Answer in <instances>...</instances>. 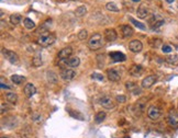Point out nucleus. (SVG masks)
Masks as SVG:
<instances>
[{"label":"nucleus","instance_id":"1","mask_svg":"<svg viewBox=\"0 0 178 138\" xmlns=\"http://www.w3.org/2000/svg\"><path fill=\"white\" fill-rule=\"evenodd\" d=\"M103 45V37L99 33H95L88 41V47L91 50H97L102 47Z\"/></svg>","mask_w":178,"mask_h":138},{"label":"nucleus","instance_id":"2","mask_svg":"<svg viewBox=\"0 0 178 138\" xmlns=\"http://www.w3.org/2000/svg\"><path fill=\"white\" fill-rule=\"evenodd\" d=\"M56 41V36L52 33H47L46 34H42L39 39H37V44L42 46V47H49L51 45H53Z\"/></svg>","mask_w":178,"mask_h":138},{"label":"nucleus","instance_id":"3","mask_svg":"<svg viewBox=\"0 0 178 138\" xmlns=\"http://www.w3.org/2000/svg\"><path fill=\"white\" fill-rule=\"evenodd\" d=\"M148 22H150V25H151V29L153 30H157L158 27H160L163 24L165 23V20L160 15L158 14H153L152 18L148 19Z\"/></svg>","mask_w":178,"mask_h":138},{"label":"nucleus","instance_id":"4","mask_svg":"<svg viewBox=\"0 0 178 138\" xmlns=\"http://www.w3.org/2000/svg\"><path fill=\"white\" fill-rule=\"evenodd\" d=\"M99 103L102 107H105L107 110H111V109H114L115 106V103H114L113 99L109 97V95H102L99 100Z\"/></svg>","mask_w":178,"mask_h":138},{"label":"nucleus","instance_id":"5","mask_svg":"<svg viewBox=\"0 0 178 138\" xmlns=\"http://www.w3.org/2000/svg\"><path fill=\"white\" fill-rule=\"evenodd\" d=\"M59 76L61 78L65 81H72L76 77V71L73 69H69V68H63L61 72H59Z\"/></svg>","mask_w":178,"mask_h":138},{"label":"nucleus","instance_id":"6","mask_svg":"<svg viewBox=\"0 0 178 138\" xmlns=\"http://www.w3.org/2000/svg\"><path fill=\"white\" fill-rule=\"evenodd\" d=\"M167 123L170 127L178 128V113L175 110H170L167 116Z\"/></svg>","mask_w":178,"mask_h":138},{"label":"nucleus","instance_id":"7","mask_svg":"<svg viewBox=\"0 0 178 138\" xmlns=\"http://www.w3.org/2000/svg\"><path fill=\"white\" fill-rule=\"evenodd\" d=\"M160 114H162V111H160V107L156 106V105H151L147 109V116L153 120H158Z\"/></svg>","mask_w":178,"mask_h":138},{"label":"nucleus","instance_id":"8","mask_svg":"<svg viewBox=\"0 0 178 138\" xmlns=\"http://www.w3.org/2000/svg\"><path fill=\"white\" fill-rule=\"evenodd\" d=\"M2 54H4V56L6 57V59H8L11 64H18L19 62V57L18 55L12 52V50H10V49H2Z\"/></svg>","mask_w":178,"mask_h":138},{"label":"nucleus","instance_id":"9","mask_svg":"<svg viewBox=\"0 0 178 138\" xmlns=\"http://www.w3.org/2000/svg\"><path fill=\"white\" fill-rule=\"evenodd\" d=\"M156 81H157V76H155V75H151V76L145 77L142 80V88L143 89H150Z\"/></svg>","mask_w":178,"mask_h":138},{"label":"nucleus","instance_id":"10","mask_svg":"<svg viewBox=\"0 0 178 138\" xmlns=\"http://www.w3.org/2000/svg\"><path fill=\"white\" fill-rule=\"evenodd\" d=\"M145 102H146V99H140V100H137L136 102L134 103V105H133V112H134L135 114H137V115H141L142 113L144 112Z\"/></svg>","mask_w":178,"mask_h":138},{"label":"nucleus","instance_id":"11","mask_svg":"<svg viewBox=\"0 0 178 138\" xmlns=\"http://www.w3.org/2000/svg\"><path fill=\"white\" fill-rule=\"evenodd\" d=\"M107 77L109 78V80L117 82V81L121 79V72L119 71L118 69H115V68H111V69L107 70Z\"/></svg>","mask_w":178,"mask_h":138},{"label":"nucleus","instance_id":"12","mask_svg":"<svg viewBox=\"0 0 178 138\" xmlns=\"http://www.w3.org/2000/svg\"><path fill=\"white\" fill-rule=\"evenodd\" d=\"M136 15L137 18L140 19H146L148 15H151V10L150 8L145 5H142L139 7V9L136 11Z\"/></svg>","mask_w":178,"mask_h":138},{"label":"nucleus","instance_id":"13","mask_svg":"<svg viewBox=\"0 0 178 138\" xmlns=\"http://www.w3.org/2000/svg\"><path fill=\"white\" fill-rule=\"evenodd\" d=\"M72 54H73L72 47H64L63 49L59 50L57 57L59 58V60H67L69 57H72Z\"/></svg>","mask_w":178,"mask_h":138},{"label":"nucleus","instance_id":"14","mask_svg":"<svg viewBox=\"0 0 178 138\" xmlns=\"http://www.w3.org/2000/svg\"><path fill=\"white\" fill-rule=\"evenodd\" d=\"M129 48H130V50H131L132 53H140L142 49H143V44H142L141 41L133 40L130 42Z\"/></svg>","mask_w":178,"mask_h":138},{"label":"nucleus","instance_id":"15","mask_svg":"<svg viewBox=\"0 0 178 138\" xmlns=\"http://www.w3.org/2000/svg\"><path fill=\"white\" fill-rule=\"evenodd\" d=\"M23 92L27 95V98H32L34 94L37 93V88L33 83H27L24 85V89H23Z\"/></svg>","mask_w":178,"mask_h":138},{"label":"nucleus","instance_id":"16","mask_svg":"<svg viewBox=\"0 0 178 138\" xmlns=\"http://www.w3.org/2000/svg\"><path fill=\"white\" fill-rule=\"evenodd\" d=\"M111 60L113 62H124L127 57L123 53H120V52H112V53L109 54Z\"/></svg>","mask_w":178,"mask_h":138},{"label":"nucleus","instance_id":"17","mask_svg":"<svg viewBox=\"0 0 178 138\" xmlns=\"http://www.w3.org/2000/svg\"><path fill=\"white\" fill-rule=\"evenodd\" d=\"M117 37H118V34L114 29H107L105 31V39L107 42H113L117 40Z\"/></svg>","mask_w":178,"mask_h":138},{"label":"nucleus","instance_id":"18","mask_svg":"<svg viewBox=\"0 0 178 138\" xmlns=\"http://www.w3.org/2000/svg\"><path fill=\"white\" fill-rule=\"evenodd\" d=\"M143 72V67L141 65H133L129 69V74L132 77H140Z\"/></svg>","mask_w":178,"mask_h":138},{"label":"nucleus","instance_id":"19","mask_svg":"<svg viewBox=\"0 0 178 138\" xmlns=\"http://www.w3.org/2000/svg\"><path fill=\"white\" fill-rule=\"evenodd\" d=\"M65 62V65L67 67H70V68H76V67L79 66V64H80V59L76 56H74V57H69L67 60H64Z\"/></svg>","mask_w":178,"mask_h":138},{"label":"nucleus","instance_id":"20","mask_svg":"<svg viewBox=\"0 0 178 138\" xmlns=\"http://www.w3.org/2000/svg\"><path fill=\"white\" fill-rule=\"evenodd\" d=\"M121 32H122V36L124 39H129L134 34V30L130 25H123L121 27Z\"/></svg>","mask_w":178,"mask_h":138},{"label":"nucleus","instance_id":"21","mask_svg":"<svg viewBox=\"0 0 178 138\" xmlns=\"http://www.w3.org/2000/svg\"><path fill=\"white\" fill-rule=\"evenodd\" d=\"M125 87L129 91H131L132 93H136V92H140V89L137 88V85L135 82H132V81H128L125 83Z\"/></svg>","mask_w":178,"mask_h":138},{"label":"nucleus","instance_id":"22","mask_svg":"<svg viewBox=\"0 0 178 138\" xmlns=\"http://www.w3.org/2000/svg\"><path fill=\"white\" fill-rule=\"evenodd\" d=\"M6 100H7L9 103L15 104L17 101H18V95L14 93V92H9V93L6 94Z\"/></svg>","mask_w":178,"mask_h":138},{"label":"nucleus","instance_id":"23","mask_svg":"<svg viewBox=\"0 0 178 138\" xmlns=\"http://www.w3.org/2000/svg\"><path fill=\"white\" fill-rule=\"evenodd\" d=\"M46 76H47V80H49L50 83H56L57 80H58V77L54 71H47Z\"/></svg>","mask_w":178,"mask_h":138},{"label":"nucleus","instance_id":"24","mask_svg":"<svg viewBox=\"0 0 178 138\" xmlns=\"http://www.w3.org/2000/svg\"><path fill=\"white\" fill-rule=\"evenodd\" d=\"M43 64V62H42V56L40 53H37L34 55V57H33L32 59V65L34 67H40Z\"/></svg>","mask_w":178,"mask_h":138},{"label":"nucleus","instance_id":"25","mask_svg":"<svg viewBox=\"0 0 178 138\" xmlns=\"http://www.w3.org/2000/svg\"><path fill=\"white\" fill-rule=\"evenodd\" d=\"M24 80H25V77L23 76H19V75H12L11 76V81L14 85H21L22 82H24Z\"/></svg>","mask_w":178,"mask_h":138},{"label":"nucleus","instance_id":"26","mask_svg":"<svg viewBox=\"0 0 178 138\" xmlns=\"http://www.w3.org/2000/svg\"><path fill=\"white\" fill-rule=\"evenodd\" d=\"M23 25H24V27L27 29V30H33V29L35 27V23L33 22L31 19L25 18L23 20Z\"/></svg>","mask_w":178,"mask_h":138},{"label":"nucleus","instance_id":"27","mask_svg":"<svg viewBox=\"0 0 178 138\" xmlns=\"http://www.w3.org/2000/svg\"><path fill=\"white\" fill-rule=\"evenodd\" d=\"M21 20H22V18H21V15L18 13H14L12 14V15H10V22H11V24H13V25L19 24V23L21 22Z\"/></svg>","mask_w":178,"mask_h":138},{"label":"nucleus","instance_id":"28","mask_svg":"<svg viewBox=\"0 0 178 138\" xmlns=\"http://www.w3.org/2000/svg\"><path fill=\"white\" fill-rule=\"evenodd\" d=\"M86 13H87V8L85 7V6H80V7H78L77 9L75 10V14H76V17H79V18L84 17Z\"/></svg>","mask_w":178,"mask_h":138},{"label":"nucleus","instance_id":"29","mask_svg":"<svg viewBox=\"0 0 178 138\" xmlns=\"http://www.w3.org/2000/svg\"><path fill=\"white\" fill-rule=\"evenodd\" d=\"M166 62H168L170 65H177L178 64V56L177 55H169L165 58Z\"/></svg>","mask_w":178,"mask_h":138},{"label":"nucleus","instance_id":"30","mask_svg":"<svg viewBox=\"0 0 178 138\" xmlns=\"http://www.w3.org/2000/svg\"><path fill=\"white\" fill-rule=\"evenodd\" d=\"M106 116H107L106 115V112H102V111L98 112L96 114V116H95V122H96L97 124H100L102 120H105Z\"/></svg>","mask_w":178,"mask_h":138},{"label":"nucleus","instance_id":"31","mask_svg":"<svg viewBox=\"0 0 178 138\" xmlns=\"http://www.w3.org/2000/svg\"><path fill=\"white\" fill-rule=\"evenodd\" d=\"M106 9L109 10V11H112V12H119V7L114 2H108L106 5Z\"/></svg>","mask_w":178,"mask_h":138},{"label":"nucleus","instance_id":"32","mask_svg":"<svg viewBox=\"0 0 178 138\" xmlns=\"http://www.w3.org/2000/svg\"><path fill=\"white\" fill-rule=\"evenodd\" d=\"M129 20H130V22L133 23L135 27H137V29H140V30H142V31H145L146 30V27L143 24V23L139 22V21H136V20H134L133 18H129Z\"/></svg>","mask_w":178,"mask_h":138},{"label":"nucleus","instance_id":"33","mask_svg":"<svg viewBox=\"0 0 178 138\" xmlns=\"http://www.w3.org/2000/svg\"><path fill=\"white\" fill-rule=\"evenodd\" d=\"M173 50H174V47L172 45H169V44L162 45V52L164 54H169V53H172Z\"/></svg>","mask_w":178,"mask_h":138},{"label":"nucleus","instance_id":"34","mask_svg":"<svg viewBox=\"0 0 178 138\" xmlns=\"http://www.w3.org/2000/svg\"><path fill=\"white\" fill-rule=\"evenodd\" d=\"M88 37V32L86 30H82V31L78 33V39L80 41H85Z\"/></svg>","mask_w":178,"mask_h":138},{"label":"nucleus","instance_id":"35","mask_svg":"<svg viewBox=\"0 0 178 138\" xmlns=\"http://www.w3.org/2000/svg\"><path fill=\"white\" fill-rule=\"evenodd\" d=\"M91 78L92 79H96V80H99V81L103 80V76H102L101 74H98V72H94V74H91Z\"/></svg>","mask_w":178,"mask_h":138},{"label":"nucleus","instance_id":"36","mask_svg":"<svg viewBox=\"0 0 178 138\" xmlns=\"http://www.w3.org/2000/svg\"><path fill=\"white\" fill-rule=\"evenodd\" d=\"M153 42L154 43H151V45L153 47H155V48H157L158 46L162 45V40H160V39H155V40H153Z\"/></svg>","mask_w":178,"mask_h":138},{"label":"nucleus","instance_id":"37","mask_svg":"<svg viewBox=\"0 0 178 138\" xmlns=\"http://www.w3.org/2000/svg\"><path fill=\"white\" fill-rule=\"evenodd\" d=\"M115 100H117V102L118 103H125V101H127V98L124 97V95H117V98H115Z\"/></svg>","mask_w":178,"mask_h":138},{"label":"nucleus","instance_id":"38","mask_svg":"<svg viewBox=\"0 0 178 138\" xmlns=\"http://www.w3.org/2000/svg\"><path fill=\"white\" fill-rule=\"evenodd\" d=\"M69 113H70V115L73 116V117H76V118H78V120H84V116H82V114H78V113H76V114H74L73 112H69Z\"/></svg>","mask_w":178,"mask_h":138},{"label":"nucleus","instance_id":"39","mask_svg":"<svg viewBox=\"0 0 178 138\" xmlns=\"http://www.w3.org/2000/svg\"><path fill=\"white\" fill-rule=\"evenodd\" d=\"M1 88H2V89H10L11 87H9L7 83H5V82H4V79L1 78Z\"/></svg>","mask_w":178,"mask_h":138},{"label":"nucleus","instance_id":"40","mask_svg":"<svg viewBox=\"0 0 178 138\" xmlns=\"http://www.w3.org/2000/svg\"><path fill=\"white\" fill-rule=\"evenodd\" d=\"M174 1H175V0H166V2H168V4H172Z\"/></svg>","mask_w":178,"mask_h":138},{"label":"nucleus","instance_id":"41","mask_svg":"<svg viewBox=\"0 0 178 138\" xmlns=\"http://www.w3.org/2000/svg\"><path fill=\"white\" fill-rule=\"evenodd\" d=\"M133 2H140V1H141V0H132Z\"/></svg>","mask_w":178,"mask_h":138},{"label":"nucleus","instance_id":"42","mask_svg":"<svg viewBox=\"0 0 178 138\" xmlns=\"http://www.w3.org/2000/svg\"><path fill=\"white\" fill-rule=\"evenodd\" d=\"M1 138H8V137H6V136H2V137H1Z\"/></svg>","mask_w":178,"mask_h":138},{"label":"nucleus","instance_id":"43","mask_svg":"<svg viewBox=\"0 0 178 138\" xmlns=\"http://www.w3.org/2000/svg\"><path fill=\"white\" fill-rule=\"evenodd\" d=\"M74 1H77V0H74Z\"/></svg>","mask_w":178,"mask_h":138}]
</instances>
